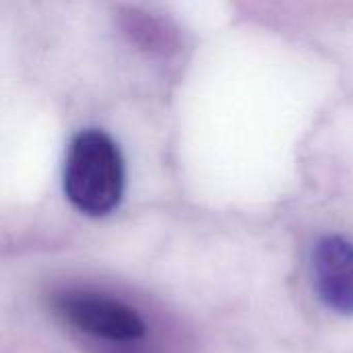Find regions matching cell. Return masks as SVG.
<instances>
[{"label": "cell", "mask_w": 353, "mask_h": 353, "mask_svg": "<svg viewBox=\"0 0 353 353\" xmlns=\"http://www.w3.org/2000/svg\"><path fill=\"white\" fill-rule=\"evenodd\" d=\"M64 194L89 215H110L124 194V161L118 145L103 130H81L68 145L64 161Z\"/></svg>", "instance_id": "obj_1"}, {"label": "cell", "mask_w": 353, "mask_h": 353, "mask_svg": "<svg viewBox=\"0 0 353 353\" xmlns=\"http://www.w3.org/2000/svg\"><path fill=\"white\" fill-rule=\"evenodd\" d=\"M52 310L77 331L95 339L128 343L145 337L143 316L128 304L93 292H62L52 298Z\"/></svg>", "instance_id": "obj_2"}, {"label": "cell", "mask_w": 353, "mask_h": 353, "mask_svg": "<svg viewBox=\"0 0 353 353\" xmlns=\"http://www.w3.org/2000/svg\"><path fill=\"white\" fill-rule=\"evenodd\" d=\"M314 288L331 310L353 314V244L341 236H325L312 252Z\"/></svg>", "instance_id": "obj_3"}]
</instances>
